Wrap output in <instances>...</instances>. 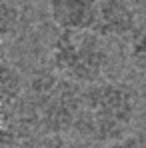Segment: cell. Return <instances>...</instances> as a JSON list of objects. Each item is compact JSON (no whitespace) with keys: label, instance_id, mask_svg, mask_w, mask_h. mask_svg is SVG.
<instances>
[{"label":"cell","instance_id":"1","mask_svg":"<svg viewBox=\"0 0 146 148\" xmlns=\"http://www.w3.org/2000/svg\"><path fill=\"white\" fill-rule=\"evenodd\" d=\"M82 90V84L64 78L54 68L34 72L20 98L0 104L4 146H20L32 136L66 134L76 128Z\"/></svg>","mask_w":146,"mask_h":148},{"label":"cell","instance_id":"2","mask_svg":"<svg viewBox=\"0 0 146 148\" xmlns=\"http://www.w3.org/2000/svg\"><path fill=\"white\" fill-rule=\"evenodd\" d=\"M136 92L122 82H102L84 86L76 128L94 142H112L128 134L136 116Z\"/></svg>","mask_w":146,"mask_h":148},{"label":"cell","instance_id":"3","mask_svg":"<svg viewBox=\"0 0 146 148\" xmlns=\"http://www.w3.org/2000/svg\"><path fill=\"white\" fill-rule=\"evenodd\" d=\"M108 62L110 54L104 38L94 30H60L52 42V68L82 86L102 80Z\"/></svg>","mask_w":146,"mask_h":148},{"label":"cell","instance_id":"4","mask_svg":"<svg viewBox=\"0 0 146 148\" xmlns=\"http://www.w3.org/2000/svg\"><path fill=\"white\" fill-rule=\"evenodd\" d=\"M92 30L102 38H128L138 30V16L126 0H98Z\"/></svg>","mask_w":146,"mask_h":148},{"label":"cell","instance_id":"5","mask_svg":"<svg viewBox=\"0 0 146 148\" xmlns=\"http://www.w3.org/2000/svg\"><path fill=\"white\" fill-rule=\"evenodd\" d=\"M48 12L58 30H92L98 0H48Z\"/></svg>","mask_w":146,"mask_h":148},{"label":"cell","instance_id":"6","mask_svg":"<svg viewBox=\"0 0 146 148\" xmlns=\"http://www.w3.org/2000/svg\"><path fill=\"white\" fill-rule=\"evenodd\" d=\"M26 80L20 74V70L6 58L2 56V64H0V104H8L14 102L24 94Z\"/></svg>","mask_w":146,"mask_h":148},{"label":"cell","instance_id":"7","mask_svg":"<svg viewBox=\"0 0 146 148\" xmlns=\"http://www.w3.org/2000/svg\"><path fill=\"white\" fill-rule=\"evenodd\" d=\"M20 26V6L18 0H0V32L6 42L10 36L18 32Z\"/></svg>","mask_w":146,"mask_h":148},{"label":"cell","instance_id":"8","mask_svg":"<svg viewBox=\"0 0 146 148\" xmlns=\"http://www.w3.org/2000/svg\"><path fill=\"white\" fill-rule=\"evenodd\" d=\"M128 58H130V64L146 76V28H138L130 36Z\"/></svg>","mask_w":146,"mask_h":148},{"label":"cell","instance_id":"9","mask_svg":"<svg viewBox=\"0 0 146 148\" xmlns=\"http://www.w3.org/2000/svg\"><path fill=\"white\" fill-rule=\"evenodd\" d=\"M18 148H74L64 134H40L24 140Z\"/></svg>","mask_w":146,"mask_h":148},{"label":"cell","instance_id":"10","mask_svg":"<svg viewBox=\"0 0 146 148\" xmlns=\"http://www.w3.org/2000/svg\"><path fill=\"white\" fill-rule=\"evenodd\" d=\"M106 148H146V140L140 134H124L120 138L108 142Z\"/></svg>","mask_w":146,"mask_h":148}]
</instances>
